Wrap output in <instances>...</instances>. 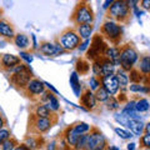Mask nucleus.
I'll use <instances>...</instances> for the list:
<instances>
[{
    "label": "nucleus",
    "instance_id": "1",
    "mask_svg": "<svg viewBox=\"0 0 150 150\" xmlns=\"http://www.w3.org/2000/svg\"><path fill=\"white\" fill-rule=\"evenodd\" d=\"M131 15H133V14H131L130 3L123 1V0L112 1L106 11V18L119 25L120 24H123V25L129 24L131 21Z\"/></svg>",
    "mask_w": 150,
    "mask_h": 150
},
{
    "label": "nucleus",
    "instance_id": "2",
    "mask_svg": "<svg viewBox=\"0 0 150 150\" xmlns=\"http://www.w3.org/2000/svg\"><path fill=\"white\" fill-rule=\"evenodd\" d=\"M8 75H9V81H10V84L20 91L24 90L28 84L30 83V80L34 78L30 68L24 63L19 64L18 67L14 68Z\"/></svg>",
    "mask_w": 150,
    "mask_h": 150
},
{
    "label": "nucleus",
    "instance_id": "3",
    "mask_svg": "<svg viewBox=\"0 0 150 150\" xmlns=\"http://www.w3.org/2000/svg\"><path fill=\"white\" fill-rule=\"evenodd\" d=\"M95 15L91 8V4L89 1H79L76 3L74 10L70 15V21L75 26L85 25V24H93Z\"/></svg>",
    "mask_w": 150,
    "mask_h": 150
},
{
    "label": "nucleus",
    "instance_id": "4",
    "mask_svg": "<svg viewBox=\"0 0 150 150\" xmlns=\"http://www.w3.org/2000/svg\"><path fill=\"white\" fill-rule=\"evenodd\" d=\"M118 51H119L120 69L124 70L125 73H129L130 70L134 68V65L137 64L138 59H139L138 50L135 49L133 43H126L123 45H119Z\"/></svg>",
    "mask_w": 150,
    "mask_h": 150
},
{
    "label": "nucleus",
    "instance_id": "5",
    "mask_svg": "<svg viewBox=\"0 0 150 150\" xmlns=\"http://www.w3.org/2000/svg\"><path fill=\"white\" fill-rule=\"evenodd\" d=\"M99 34L103 39L105 41H109L111 45H120L121 40H123L124 31L121 25L116 24L111 20H105L100 25Z\"/></svg>",
    "mask_w": 150,
    "mask_h": 150
},
{
    "label": "nucleus",
    "instance_id": "6",
    "mask_svg": "<svg viewBox=\"0 0 150 150\" xmlns=\"http://www.w3.org/2000/svg\"><path fill=\"white\" fill-rule=\"evenodd\" d=\"M53 126L54 125L49 118H39L29 112L26 135L28 137H43V134L48 133Z\"/></svg>",
    "mask_w": 150,
    "mask_h": 150
},
{
    "label": "nucleus",
    "instance_id": "7",
    "mask_svg": "<svg viewBox=\"0 0 150 150\" xmlns=\"http://www.w3.org/2000/svg\"><path fill=\"white\" fill-rule=\"evenodd\" d=\"M60 46L64 49V51H71L78 49L81 45V39L78 35L75 28H67L60 33L59 38H56Z\"/></svg>",
    "mask_w": 150,
    "mask_h": 150
},
{
    "label": "nucleus",
    "instance_id": "8",
    "mask_svg": "<svg viewBox=\"0 0 150 150\" xmlns=\"http://www.w3.org/2000/svg\"><path fill=\"white\" fill-rule=\"evenodd\" d=\"M108 48H109V46H108L106 41L100 36V34H95L91 38L90 46H89V49L86 50V54L84 58H85L88 62H94V60L99 59L100 56H104Z\"/></svg>",
    "mask_w": 150,
    "mask_h": 150
},
{
    "label": "nucleus",
    "instance_id": "9",
    "mask_svg": "<svg viewBox=\"0 0 150 150\" xmlns=\"http://www.w3.org/2000/svg\"><path fill=\"white\" fill-rule=\"evenodd\" d=\"M86 146L89 148V150H105L108 146L106 138L96 126H90L88 131Z\"/></svg>",
    "mask_w": 150,
    "mask_h": 150
},
{
    "label": "nucleus",
    "instance_id": "10",
    "mask_svg": "<svg viewBox=\"0 0 150 150\" xmlns=\"http://www.w3.org/2000/svg\"><path fill=\"white\" fill-rule=\"evenodd\" d=\"M45 90H46L45 84L41 80H39V79L33 78L30 80V83L28 84L26 88L21 93L24 94V96L28 98V99H30L31 101L38 103L39 101V98L41 96V94H43Z\"/></svg>",
    "mask_w": 150,
    "mask_h": 150
},
{
    "label": "nucleus",
    "instance_id": "11",
    "mask_svg": "<svg viewBox=\"0 0 150 150\" xmlns=\"http://www.w3.org/2000/svg\"><path fill=\"white\" fill-rule=\"evenodd\" d=\"M39 51L43 55H45V56H58L60 54L67 53V51H64V49L60 46L58 39L55 40V44L50 43V41H46V40L40 41V44H39Z\"/></svg>",
    "mask_w": 150,
    "mask_h": 150
},
{
    "label": "nucleus",
    "instance_id": "12",
    "mask_svg": "<svg viewBox=\"0 0 150 150\" xmlns=\"http://www.w3.org/2000/svg\"><path fill=\"white\" fill-rule=\"evenodd\" d=\"M21 59L13 54H0V70L9 74L11 70L21 64Z\"/></svg>",
    "mask_w": 150,
    "mask_h": 150
},
{
    "label": "nucleus",
    "instance_id": "13",
    "mask_svg": "<svg viewBox=\"0 0 150 150\" xmlns=\"http://www.w3.org/2000/svg\"><path fill=\"white\" fill-rule=\"evenodd\" d=\"M79 103L80 105L89 111H95L96 110V100L94 98V93L89 88H84L83 91L79 95Z\"/></svg>",
    "mask_w": 150,
    "mask_h": 150
},
{
    "label": "nucleus",
    "instance_id": "14",
    "mask_svg": "<svg viewBox=\"0 0 150 150\" xmlns=\"http://www.w3.org/2000/svg\"><path fill=\"white\" fill-rule=\"evenodd\" d=\"M100 84L103 85V88L105 89L106 93L109 94L110 96H114L115 94L119 93V84H118V80H116L115 74L101 78L100 79Z\"/></svg>",
    "mask_w": 150,
    "mask_h": 150
},
{
    "label": "nucleus",
    "instance_id": "15",
    "mask_svg": "<svg viewBox=\"0 0 150 150\" xmlns=\"http://www.w3.org/2000/svg\"><path fill=\"white\" fill-rule=\"evenodd\" d=\"M60 134H62V137L64 138V140H65V142H67L73 149H74V146H75V144H76L79 137H80V134L76 133V130L74 129V124L68 125L67 128H65Z\"/></svg>",
    "mask_w": 150,
    "mask_h": 150
},
{
    "label": "nucleus",
    "instance_id": "16",
    "mask_svg": "<svg viewBox=\"0 0 150 150\" xmlns=\"http://www.w3.org/2000/svg\"><path fill=\"white\" fill-rule=\"evenodd\" d=\"M96 62L100 65V79L108 76V75H112L115 74V67L106 56H100L99 59H96Z\"/></svg>",
    "mask_w": 150,
    "mask_h": 150
},
{
    "label": "nucleus",
    "instance_id": "17",
    "mask_svg": "<svg viewBox=\"0 0 150 150\" xmlns=\"http://www.w3.org/2000/svg\"><path fill=\"white\" fill-rule=\"evenodd\" d=\"M0 36L13 41L14 36H15V29H14L11 23L0 19Z\"/></svg>",
    "mask_w": 150,
    "mask_h": 150
},
{
    "label": "nucleus",
    "instance_id": "18",
    "mask_svg": "<svg viewBox=\"0 0 150 150\" xmlns=\"http://www.w3.org/2000/svg\"><path fill=\"white\" fill-rule=\"evenodd\" d=\"M30 150H40L44 146L45 140L43 137H25V143H24Z\"/></svg>",
    "mask_w": 150,
    "mask_h": 150
},
{
    "label": "nucleus",
    "instance_id": "19",
    "mask_svg": "<svg viewBox=\"0 0 150 150\" xmlns=\"http://www.w3.org/2000/svg\"><path fill=\"white\" fill-rule=\"evenodd\" d=\"M90 69H91L90 62H88L84 56L78 58L76 63H75V73L80 74V75H88L89 71H90Z\"/></svg>",
    "mask_w": 150,
    "mask_h": 150
},
{
    "label": "nucleus",
    "instance_id": "20",
    "mask_svg": "<svg viewBox=\"0 0 150 150\" xmlns=\"http://www.w3.org/2000/svg\"><path fill=\"white\" fill-rule=\"evenodd\" d=\"M29 111L35 116H39V118H50V114H51V110L46 105H43V104L30 105Z\"/></svg>",
    "mask_w": 150,
    "mask_h": 150
},
{
    "label": "nucleus",
    "instance_id": "21",
    "mask_svg": "<svg viewBox=\"0 0 150 150\" xmlns=\"http://www.w3.org/2000/svg\"><path fill=\"white\" fill-rule=\"evenodd\" d=\"M138 70L142 73L144 76H149L150 74V56L149 55H143L140 59H138Z\"/></svg>",
    "mask_w": 150,
    "mask_h": 150
},
{
    "label": "nucleus",
    "instance_id": "22",
    "mask_svg": "<svg viewBox=\"0 0 150 150\" xmlns=\"http://www.w3.org/2000/svg\"><path fill=\"white\" fill-rule=\"evenodd\" d=\"M115 76H116V80H118L120 91H125L126 89H128V85H129L128 73H125L124 70H121V69H118L115 73Z\"/></svg>",
    "mask_w": 150,
    "mask_h": 150
},
{
    "label": "nucleus",
    "instance_id": "23",
    "mask_svg": "<svg viewBox=\"0 0 150 150\" xmlns=\"http://www.w3.org/2000/svg\"><path fill=\"white\" fill-rule=\"evenodd\" d=\"M14 44H15L19 49H23V50H25L29 48V44H30V41H29V38H28L26 34H24V33H19V34H15V36H14Z\"/></svg>",
    "mask_w": 150,
    "mask_h": 150
},
{
    "label": "nucleus",
    "instance_id": "24",
    "mask_svg": "<svg viewBox=\"0 0 150 150\" xmlns=\"http://www.w3.org/2000/svg\"><path fill=\"white\" fill-rule=\"evenodd\" d=\"M94 26L93 24H85V25H79V26H75V30H76L78 35L80 36V39H85L88 40L89 38L91 36V33H93Z\"/></svg>",
    "mask_w": 150,
    "mask_h": 150
},
{
    "label": "nucleus",
    "instance_id": "25",
    "mask_svg": "<svg viewBox=\"0 0 150 150\" xmlns=\"http://www.w3.org/2000/svg\"><path fill=\"white\" fill-rule=\"evenodd\" d=\"M126 128L130 129V133L134 135H142L144 130V124L142 120H129L128 126Z\"/></svg>",
    "mask_w": 150,
    "mask_h": 150
},
{
    "label": "nucleus",
    "instance_id": "26",
    "mask_svg": "<svg viewBox=\"0 0 150 150\" xmlns=\"http://www.w3.org/2000/svg\"><path fill=\"white\" fill-rule=\"evenodd\" d=\"M144 75L139 71L137 68H133L129 71V75H128V79H129V83L131 84H143L144 81Z\"/></svg>",
    "mask_w": 150,
    "mask_h": 150
},
{
    "label": "nucleus",
    "instance_id": "27",
    "mask_svg": "<svg viewBox=\"0 0 150 150\" xmlns=\"http://www.w3.org/2000/svg\"><path fill=\"white\" fill-rule=\"evenodd\" d=\"M149 110V101L145 98H139L135 101V111L137 112H145Z\"/></svg>",
    "mask_w": 150,
    "mask_h": 150
},
{
    "label": "nucleus",
    "instance_id": "28",
    "mask_svg": "<svg viewBox=\"0 0 150 150\" xmlns=\"http://www.w3.org/2000/svg\"><path fill=\"white\" fill-rule=\"evenodd\" d=\"M70 85H71L74 93L79 96L80 95V90H81V85H80V81H79V78H78V74L76 73H73L70 75Z\"/></svg>",
    "mask_w": 150,
    "mask_h": 150
},
{
    "label": "nucleus",
    "instance_id": "29",
    "mask_svg": "<svg viewBox=\"0 0 150 150\" xmlns=\"http://www.w3.org/2000/svg\"><path fill=\"white\" fill-rule=\"evenodd\" d=\"M19 145V142H18V139L15 137H11L9 138L8 140H5L0 146H1V150H15V148Z\"/></svg>",
    "mask_w": 150,
    "mask_h": 150
},
{
    "label": "nucleus",
    "instance_id": "30",
    "mask_svg": "<svg viewBox=\"0 0 150 150\" xmlns=\"http://www.w3.org/2000/svg\"><path fill=\"white\" fill-rule=\"evenodd\" d=\"M109 96H110V95L106 93V90H105V89L103 88L101 85H100L99 88H98L95 91H94V98H95V100H96V101L105 103V101H106V99H108Z\"/></svg>",
    "mask_w": 150,
    "mask_h": 150
},
{
    "label": "nucleus",
    "instance_id": "31",
    "mask_svg": "<svg viewBox=\"0 0 150 150\" xmlns=\"http://www.w3.org/2000/svg\"><path fill=\"white\" fill-rule=\"evenodd\" d=\"M105 105H106V109L110 110V111H116L119 110L120 104L118 103V100L115 99V96H109L105 101Z\"/></svg>",
    "mask_w": 150,
    "mask_h": 150
},
{
    "label": "nucleus",
    "instance_id": "32",
    "mask_svg": "<svg viewBox=\"0 0 150 150\" xmlns=\"http://www.w3.org/2000/svg\"><path fill=\"white\" fill-rule=\"evenodd\" d=\"M46 106L49 108V109L51 111H54V112H58L60 110V103L58 100V98H56L55 94H53L50 98V100L48 101V104H46Z\"/></svg>",
    "mask_w": 150,
    "mask_h": 150
},
{
    "label": "nucleus",
    "instance_id": "33",
    "mask_svg": "<svg viewBox=\"0 0 150 150\" xmlns=\"http://www.w3.org/2000/svg\"><path fill=\"white\" fill-rule=\"evenodd\" d=\"M74 129L76 130V133L79 134H85L89 131L90 129V125H88L86 123H84V121H76V123H74Z\"/></svg>",
    "mask_w": 150,
    "mask_h": 150
},
{
    "label": "nucleus",
    "instance_id": "34",
    "mask_svg": "<svg viewBox=\"0 0 150 150\" xmlns=\"http://www.w3.org/2000/svg\"><path fill=\"white\" fill-rule=\"evenodd\" d=\"M128 89L133 93H149V86H144L143 84H131Z\"/></svg>",
    "mask_w": 150,
    "mask_h": 150
},
{
    "label": "nucleus",
    "instance_id": "35",
    "mask_svg": "<svg viewBox=\"0 0 150 150\" xmlns=\"http://www.w3.org/2000/svg\"><path fill=\"white\" fill-rule=\"evenodd\" d=\"M140 148L142 149L150 148V133L149 134H143L142 137H140Z\"/></svg>",
    "mask_w": 150,
    "mask_h": 150
},
{
    "label": "nucleus",
    "instance_id": "36",
    "mask_svg": "<svg viewBox=\"0 0 150 150\" xmlns=\"http://www.w3.org/2000/svg\"><path fill=\"white\" fill-rule=\"evenodd\" d=\"M114 130H115V133L118 134L121 139H130L131 137H133V134H131L130 131L125 130V129H121V128H115Z\"/></svg>",
    "mask_w": 150,
    "mask_h": 150
},
{
    "label": "nucleus",
    "instance_id": "37",
    "mask_svg": "<svg viewBox=\"0 0 150 150\" xmlns=\"http://www.w3.org/2000/svg\"><path fill=\"white\" fill-rule=\"evenodd\" d=\"M10 137H11V131L9 130V129L4 128V129L0 130V145L5 142V140H8Z\"/></svg>",
    "mask_w": 150,
    "mask_h": 150
},
{
    "label": "nucleus",
    "instance_id": "38",
    "mask_svg": "<svg viewBox=\"0 0 150 150\" xmlns=\"http://www.w3.org/2000/svg\"><path fill=\"white\" fill-rule=\"evenodd\" d=\"M89 84H90V88H89V89H90L91 91H95L96 89L100 86V80L98 78H95V76H91L90 78V83H89Z\"/></svg>",
    "mask_w": 150,
    "mask_h": 150
},
{
    "label": "nucleus",
    "instance_id": "39",
    "mask_svg": "<svg viewBox=\"0 0 150 150\" xmlns=\"http://www.w3.org/2000/svg\"><path fill=\"white\" fill-rule=\"evenodd\" d=\"M114 119L118 121V123H120L121 125L128 126V121H129V119H126L124 115H121V114H115V115H114Z\"/></svg>",
    "mask_w": 150,
    "mask_h": 150
},
{
    "label": "nucleus",
    "instance_id": "40",
    "mask_svg": "<svg viewBox=\"0 0 150 150\" xmlns=\"http://www.w3.org/2000/svg\"><path fill=\"white\" fill-rule=\"evenodd\" d=\"M116 100H118V103L120 105H123V104H126V103H128V96L125 95V93L124 91H120L119 94H118V98H115Z\"/></svg>",
    "mask_w": 150,
    "mask_h": 150
},
{
    "label": "nucleus",
    "instance_id": "41",
    "mask_svg": "<svg viewBox=\"0 0 150 150\" xmlns=\"http://www.w3.org/2000/svg\"><path fill=\"white\" fill-rule=\"evenodd\" d=\"M20 59H24L28 64L33 62V56H31V55H29L28 53H21V54H20Z\"/></svg>",
    "mask_w": 150,
    "mask_h": 150
},
{
    "label": "nucleus",
    "instance_id": "42",
    "mask_svg": "<svg viewBox=\"0 0 150 150\" xmlns=\"http://www.w3.org/2000/svg\"><path fill=\"white\" fill-rule=\"evenodd\" d=\"M8 125V120L6 118L4 115H0V130L4 129V126H6Z\"/></svg>",
    "mask_w": 150,
    "mask_h": 150
},
{
    "label": "nucleus",
    "instance_id": "43",
    "mask_svg": "<svg viewBox=\"0 0 150 150\" xmlns=\"http://www.w3.org/2000/svg\"><path fill=\"white\" fill-rule=\"evenodd\" d=\"M140 5H142L144 9H149L150 8V1L149 0H143V1H140Z\"/></svg>",
    "mask_w": 150,
    "mask_h": 150
},
{
    "label": "nucleus",
    "instance_id": "44",
    "mask_svg": "<svg viewBox=\"0 0 150 150\" xmlns=\"http://www.w3.org/2000/svg\"><path fill=\"white\" fill-rule=\"evenodd\" d=\"M15 150H30V149L28 148V146H26V145H25L24 143H23V144H19L18 146L15 148Z\"/></svg>",
    "mask_w": 150,
    "mask_h": 150
},
{
    "label": "nucleus",
    "instance_id": "45",
    "mask_svg": "<svg viewBox=\"0 0 150 150\" xmlns=\"http://www.w3.org/2000/svg\"><path fill=\"white\" fill-rule=\"evenodd\" d=\"M128 150H135V144L134 143L128 144Z\"/></svg>",
    "mask_w": 150,
    "mask_h": 150
},
{
    "label": "nucleus",
    "instance_id": "46",
    "mask_svg": "<svg viewBox=\"0 0 150 150\" xmlns=\"http://www.w3.org/2000/svg\"><path fill=\"white\" fill-rule=\"evenodd\" d=\"M111 3H112L111 0H108V1H105V3H104V8H105V9H108V8H109V5H110Z\"/></svg>",
    "mask_w": 150,
    "mask_h": 150
},
{
    "label": "nucleus",
    "instance_id": "47",
    "mask_svg": "<svg viewBox=\"0 0 150 150\" xmlns=\"http://www.w3.org/2000/svg\"><path fill=\"white\" fill-rule=\"evenodd\" d=\"M1 14H3V9H0V16H1Z\"/></svg>",
    "mask_w": 150,
    "mask_h": 150
},
{
    "label": "nucleus",
    "instance_id": "48",
    "mask_svg": "<svg viewBox=\"0 0 150 150\" xmlns=\"http://www.w3.org/2000/svg\"><path fill=\"white\" fill-rule=\"evenodd\" d=\"M142 150H150V148H148V149H142Z\"/></svg>",
    "mask_w": 150,
    "mask_h": 150
}]
</instances>
